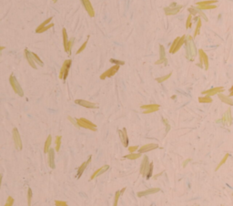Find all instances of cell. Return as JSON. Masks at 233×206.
I'll return each instance as SVG.
<instances>
[{
	"label": "cell",
	"mask_w": 233,
	"mask_h": 206,
	"mask_svg": "<svg viewBox=\"0 0 233 206\" xmlns=\"http://www.w3.org/2000/svg\"><path fill=\"white\" fill-rule=\"evenodd\" d=\"M186 51H187V58L189 60H193L197 54V48L193 42L192 37L189 36L186 41Z\"/></svg>",
	"instance_id": "6da1fadb"
},
{
	"label": "cell",
	"mask_w": 233,
	"mask_h": 206,
	"mask_svg": "<svg viewBox=\"0 0 233 206\" xmlns=\"http://www.w3.org/2000/svg\"><path fill=\"white\" fill-rule=\"evenodd\" d=\"M9 82H10V85L12 86L13 89H14V91L16 92V94L18 95V96L20 97H23L24 96V91H23L22 88L20 87L19 83H18V81L16 80V77L14 76V75H11L9 78Z\"/></svg>",
	"instance_id": "7a4b0ae2"
},
{
	"label": "cell",
	"mask_w": 233,
	"mask_h": 206,
	"mask_svg": "<svg viewBox=\"0 0 233 206\" xmlns=\"http://www.w3.org/2000/svg\"><path fill=\"white\" fill-rule=\"evenodd\" d=\"M77 122H78V126L82 127V128H85V129H88V130H90L92 131H96L97 130V126L94 123H92L91 121H89L88 120L85 118H80L77 120Z\"/></svg>",
	"instance_id": "3957f363"
},
{
	"label": "cell",
	"mask_w": 233,
	"mask_h": 206,
	"mask_svg": "<svg viewBox=\"0 0 233 206\" xmlns=\"http://www.w3.org/2000/svg\"><path fill=\"white\" fill-rule=\"evenodd\" d=\"M183 7V6H180V5H176V3H172L171 5L167 7L164 8V11H165V14L167 16H171V15H176L179 12V10Z\"/></svg>",
	"instance_id": "277c9868"
},
{
	"label": "cell",
	"mask_w": 233,
	"mask_h": 206,
	"mask_svg": "<svg viewBox=\"0 0 233 206\" xmlns=\"http://www.w3.org/2000/svg\"><path fill=\"white\" fill-rule=\"evenodd\" d=\"M118 69H119V65H114L109 69H108L107 71L104 72L103 74L100 76V78L101 79H105L106 78H111V77H113L118 71Z\"/></svg>",
	"instance_id": "5b68a950"
},
{
	"label": "cell",
	"mask_w": 233,
	"mask_h": 206,
	"mask_svg": "<svg viewBox=\"0 0 233 206\" xmlns=\"http://www.w3.org/2000/svg\"><path fill=\"white\" fill-rule=\"evenodd\" d=\"M13 140H14V143H15V146L17 150H21L22 149V140H21V138H20V134L18 132L17 129L14 128L13 129Z\"/></svg>",
	"instance_id": "8992f818"
},
{
	"label": "cell",
	"mask_w": 233,
	"mask_h": 206,
	"mask_svg": "<svg viewBox=\"0 0 233 206\" xmlns=\"http://www.w3.org/2000/svg\"><path fill=\"white\" fill-rule=\"evenodd\" d=\"M160 106L159 104H150V105H143L141 106V109L144 110V113L145 114H148L151 112H156L160 110Z\"/></svg>",
	"instance_id": "52a82bcc"
},
{
	"label": "cell",
	"mask_w": 233,
	"mask_h": 206,
	"mask_svg": "<svg viewBox=\"0 0 233 206\" xmlns=\"http://www.w3.org/2000/svg\"><path fill=\"white\" fill-rule=\"evenodd\" d=\"M150 163L148 162V158H147V156H145L143 159V162H142L141 167H140V174H141L143 177H145V178H146V175H147V171L150 169Z\"/></svg>",
	"instance_id": "ba28073f"
},
{
	"label": "cell",
	"mask_w": 233,
	"mask_h": 206,
	"mask_svg": "<svg viewBox=\"0 0 233 206\" xmlns=\"http://www.w3.org/2000/svg\"><path fill=\"white\" fill-rule=\"evenodd\" d=\"M223 91H224L223 87H216V88H210V89L205 90V91L202 92V94L211 97V96H214V95H216V94H219V93H221V92H223Z\"/></svg>",
	"instance_id": "9c48e42d"
},
{
	"label": "cell",
	"mask_w": 233,
	"mask_h": 206,
	"mask_svg": "<svg viewBox=\"0 0 233 206\" xmlns=\"http://www.w3.org/2000/svg\"><path fill=\"white\" fill-rule=\"evenodd\" d=\"M199 61H200V64H203L204 67H205V69L208 70V68H209V58H208L207 54H206L202 49L199 50Z\"/></svg>",
	"instance_id": "30bf717a"
},
{
	"label": "cell",
	"mask_w": 233,
	"mask_h": 206,
	"mask_svg": "<svg viewBox=\"0 0 233 206\" xmlns=\"http://www.w3.org/2000/svg\"><path fill=\"white\" fill-rule=\"evenodd\" d=\"M82 1V4H83L84 7L86 9V11L88 12V14L89 15V16L93 17L95 16V11H94V8L92 6L91 3H90L89 0H81Z\"/></svg>",
	"instance_id": "8fae6325"
},
{
	"label": "cell",
	"mask_w": 233,
	"mask_h": 206,
	"mask_svg": "<svg viewBox=\"0 0 233 206\" xmlns=\"http://www.w3.org/2000/svg\"><path fill=\"white\" fill-rule=\"evenodd\" d=\"M159 148V145L156 143H150V144H146L144 146H142L141 148L138 149V153H145V152L150 151V150H153L155 149Z\"/></svg>",
	"instance_id": "7c38bea8"
},
{
	"label": "cell",
	"mask_w": 233,
	"mask_h": 206,
	"mask_svg": "<svg viewBox=\"0 0 233 206\" xmlns=\"http://www.w3.org/2000/svg\"><path fill=\"white\" fill-rule=\"evenodd\" d=\"M77 104L80 105L82 107H85V108H88V109H96L98 108V105L95 104V103H92L90 101H88V100H75Z\"/></svg>",
	"instance_id": "4fadbf2b"
},
{
	"label": "cell",
	"mask_w": 233,
	"mask_h": 206,
	"mask_svg": "<svg viewBox=\"0 0 233 206\" xmlns=\"http://www.w3.org/2000/svg\"><path fill=\"white\" fill-rule=\"evenodd\" d=\"M118 133H119V137L120 140L122 141V144L124 145V147H128V133H127V130L125 128L122 130H118Z\"/></svg>",
	"instance_id": "5bb4252c"
},
{
	"label": "cell",
	"mask_w": 233,
	"mask_h": 206,
	"mask_svg": "<svg viewBox=\"0 0 233 206\" xmlns=\"http://www.w3.org/2000/svg\"><path fill=\"white\" fill-rule=\"evenodd\" d=\"M160 60H157V62H156V65H160V64H162V63L167 64L166 51H165V48H164V47L162 46V45L160 46Z\"/></svg>",
	"instance_id": "9a60e30c"
},
{
	"label": "cell",
	"mask_w": 233,
	"mask_h": 206,
	"mask_svg": "<svg viewBox=\"0 0 233 206\" xmlns=\"http://www.w3.org/2000/svg\"><path fill=\"white\" fill-rule=\"evenodd\" d=\"M48 165L51 169L56 168V165H55V150L52 148L48 151Z\"/></svg>",
	"instance_id": "2e32d148"
},
{
	"label": "cell",
	"mask_w": 233,
	"mask_h": 206,
	"mask_svg": "<svg viewBox=\"0 0 233 206\" xmlns=\"http://www.w3.org/2000/svg\"><path fill=\"white\" fill-rule=\"evenodd\" d=\"M108 169H109V166H108V165H104V166H102L101 168L98 169V170L95 171V172L92 174V176H91V178H90V180H94V179L97 178L98 176L101 175L102 173H104V172H106L107 171H108Z\"/></svg>",
	"instance_id": "e0dca14e"
},
{
	"label": "cell",
	"mask_w": 233,
	"mask_h": 206,
	"mask_svg": "<svg viewBox=\"0 0 233 206\" xmlns=\"http://www.w3.org/2000/svg\"><path fill=\"white\" fill-rule=\"evenodd\" d=\"M25 55H26V59H27L30 66L32 67L33 68H36V64H35L36 62H35L34 58H33L32 52H30L27 48H26V49H25Z\"/></svg>",
	"instance_id": "ac0fdd59"
},
{
	"label": "cell",
	"mask_w": 233,
	"mask_h": 206,
	"mask_svg": "<svg viewBox=\"0 0 233 206\" xmlns=\"http://www.w3.org/2000/svg\"><path fill=\"white\" fill-rule=\"evenodd\" d=\"M160 191V188H151V189H148V190L143 191V192H137V196L143 197V196H146V195H150V194H153V193H156V192H159Z\"/></svg>",
	"instance_id": "d6986e66"
},
{
	"label": "cell",
	"mask_w": 233,
	"mask_h": 206,
	"mask_svg": "<svg viewBox=\"0 0 233 206\" xmlns=\"http://www.w3.org/2000/svg\"><path fill=\"white\" fill-rule=\"evenodd\" d=\"M91 162V156L89 157V159H88L87 162H85L84 163H82L81 165H80V167L78 168V173H77V178L78 179H79L80 177H81V175L83 174V172H84V171L86 170V168H87V166L88 165V163Z\"/></svg>",
	"instance_id": "ffe728a7"
},
{
	"label": "cell",
	"mask_w": 233,
	"mask_h": 206,
	"mask_svg": "<svg viewBox=\"0 0 233 206\" xmlns=\"http://www.w3.org/2000/svg\"><path fill=\"white\" fill-rule=\"evenodd\" d=\"M231 121H232V117H231V111L230 110H228L226 111V113L223 115V118H222V122L224 124H231Z\"/></svg>",
	"instance_id": "44dd1931"
},
{
	"label": "cell",
	"mask_w": 233,
	"mask_h": 206,
	"mask_svg": "<svg viewBox=\"0 0 233 206\" xmlns=\"http://www.w3.org/2000/svg\"><path fill=\"white\" fill-rule=\"evenodd\" d=\"M219 100H220L222 102H224V103H226V104H228V105H230V106H233V100H231L229 97H228V96H226V95L219 93Z\"/></svg>",
	"instance_id": "7402d4cb"
},
{
	"label": "cell",
	"mask_w": 233,
	"mask_h": 206,
	"mask_svg": "<svg viewBox=\"0 0 233 206\" xmlns=\"http://www.w3.org/2000/svg\"><path fill=\"white\" fill-rule=\"evenodd\" d=\"M71 63L72 61L70 59H67L66 61L64 62L63 66L65 67V71H64V77H63V79L66 80V78H68V70H69V68L71 66Z\"/></svg>",
	"instance_id": "603a6c76"
},
{
	"label": "cell",
	"mask_w": 233,
	"mask_h": 206,
	"mask_svg": "<svg viewBox=\"0 0 233 206\" xmlns=\"http://www.w3.org/2000/svg\"><path fill=\"white\" fill-rule=\"evenodd\" d=\"M62 34H63V41H64V48H65V50H66L67 52H68V41H69V40L68 39V33H67L66 28H63V30H62Z\"/></svg>",
	"instance_id": "cb8c5ba5"
},
{
	"label": "cell",
	"mask_w": 233,
	"mask_h": 206,
	"mask_svg": "<svg viewBox=\"0 0 233 206\" xmlns=\"http://www.w3.org/2000/svg\"><path fill=\"white\" fill-rule=\"evenodd\" d=\"M51 142H52V137L51 135H49V136L46 138V142H45V146H44V152L45 153H48V151H49L50 150V146H51Z\"/></svg>",
	"instance_id": "d4e9b609"
},
{
	"label": "cell",
	"mask_w": 233,
	"mask_h": 206,
	"mask_svg": "<svg viewBox=\"0 0 233 206\" xmlns=\"http://www.w3.org/2000/svg\"><path fill=\"white\" fill-rule=\"evenodd\" d=\"M186 36L184 35V36H182L181 38H179V42H178V44H177V46H176V48H175V49H174V53H176L177 51H179V48H181L182 47V45L184 44V43L186 42Z\"/></svg>",
	"instance_id": "484cf974"
},
{
	"label": "cell",
	"mask_w": 233,
	"mask_h": 206,
	"mask_svg": "<svg viewBox=\"0 0 233 206\" xmlns=\"http://www.w3.org/2000/svg\"><path fill=\"white\" fill-rule=\"evenodd\" d=\"M141 156V153H129L128 155H126L125 158L126 159H128V160H137L138 159L139 157Z\"/></svg>",
	"instance_id": "4316f807"
},
{
	"label": "cell",
	"mask_w": 233,
	"mask_h": 206,
	"mask_svg": "<svg viewBox=\"0 0 233 206\" xmlns=\"http://www.w3.org/2000/svg\"><path fill=\"white\" fill-rule=\"evenodd\" d=\"M199 101L200 102V103H211V102H212V98H211L209 96H207V95H206L205 97H199Z\"/></svg>",
	"instance_id": "83f0119b"
},
{
	"label": "cell",
	"mask_w": 233,
	"mask_h": 206,
	"mask_svg": "<svg viewBox=\"0 0 233 206\" xmlns=\"http://www.w3.org/2000/svg\"><path fill=\"white\" fill-rule=\"evenodd\" d=\"M217 3V0H209V1H203V2H198L197 6H207V5H213Z\"/></svg>",
	"instance_id": "f1b7e54d"
},
{
	"label": "cell",
	"mask_w": 233,
	"mask_h": 206,
	"mask_svg": "<svg viewBox=\"0 0 233 206\" xmlns=\"http://www.w3.org/2000/svg\"><path fill=\"white\" fill-rule=\"evenodd\" d=\"M217 7L215 5H207V6H198V9L199 10H205V9H214Z\"/></svg>",
	"instance_id": "f546056e"
},
{
	"label": "cell",
	"mask_w": 233,
	"mask_h": 206,
	"mask_svg": "<svg viewBox=\"0 0 233 206\" xmlns=\"http://www.w3.org/2000/svg\"><path fill=\"white\" fill-rule=\"evenodd\" d=\"M61 136H57L56 137V151H59L60 146H61Z\"/></svg>",
	"instance_id": "4dcf8cb0"
},
{
	"label": "cell",
	"mask_w": 233,
	"mask_h": 206,
	"mask_svg": "<svg viewBox=\"0 0 233 206\" xmlns=\"http://www.w3.org/2000/svg\"><path fill=\"white\" fill-rule=\"evenodd\" d=\"M153 168H154V166H153V162H151V163H150V169H148L147 175H146V179H147V180L150 179V177L152 176V174H153Z\"/></svg>",
	"instance_id": "1f68e13d"
},
{
	"label": "cell",
	"mask_w": 233,
	"mask_h": 206,
	"mask_svg": "<svg viewBox=\"0 0 233 206\" xmlns=\"http://www.w3.org/2000/svg\"><path fill=\"white\" fill-rule=\"evenodd\" d=\"M32 55H33V58H34L35 62H36L38 65H39V66H41V67H43V66H44V63L42 62V60L40 59V58H39V57H38V55L36 54V53H33V52H32Z\"/></svg>",
	"instance_id": "d6a6232c"
},
{
	"label": "cell",
	"mask_w": 233,
	"mask_h": 206,
	"mask_svg": "<svg viewBox=\"0 0 233 206\" xmlns=\"http://www.w3.org/2000/svg\"><path fill=\"white\" fill-rule=\"evenodd\" d=\"M201 28V19L200 18H198V23H197V26H196V30L195 33H194V37H197L199 34V30Z\"/></svg>",
	"instance_id": "836d02e7"
},
{
	"label": "cell",
	"mask_w": 233,
	"mask_h": 206,
	"mask_svg": "<svg viewBox=\"0 0 233 206\" xmlns=\"http://www.w3.org/2000/svg\"><path fill=\"white\" fill-rule=\"evenodd\" d=\"M229 153L225 154V156H224V157H223V159H222V160H220V162H219V165H218V166H217V168H216V171H218V170H219V169L220 168V167L222 166V165H223L224 163H225V162H226V160H227V159H228V157H229Z\"/></svg>",
	"instance_id": "e575fe53"
},
{
	"label": "cell",
	"mask_w": 233,
	"mask_h": 206,
	"mask_svg": "<svg viewBox=\"0 0 233 206\" xmlns=\"http://www.w3.org/2000/svg\"><path fill=\"white\" fill-rule=\"evenodd\" d=\"M32 195H33V192L31 189H28V192H27V205L28 206H31V201H32Z\"/></svg>",
	"instance_id": "d590c367"
},
{
	"label": "cell",
	"mask_w": 233,
	"mask_h": 206,
	"mask_svg": "<svg viewBox=\"0 0 233 206\" xmlns=\"http://www.w3.org/2000/svg\"><path fill=\"white\" fill-rule=\"evenodd\" d=\"M51 20H52V17H49V18H48L46 20H45V22L42 23V24L40 25V26H38V28H36V31H38V30H40V29H42V28H44L45 26H46V24H48V23H49L50 21H51Z\"/></svg>",
	"instance_id": "8d00e7d4"
},
{
	"label": "cell",
	"mask_w": 233,
	"mask_h": 206,
	"mask_svg": "<svg viewBox=\"0 0 233 206\" xmlns=\"http://www.w3.org/2000/svg\"><path fill=\"white\" fill-rule=\"evenodd\" d=\"M170 76H171V73H169V74L166 75V76H164V77H161V78H156V80H157V81L159 82V83H162V82H164L165 80H167V78H170Z\"/></svg>",
	"instance_id": "74e56055"
},
{
	"label": "cell",
	"mask_w": 233,
	"mask_h": 206,
	"mask_svg": "<svg viewBox=\"0 0 233 206\" xmlns=\"http://www.w3.org/2000/svg\"><path fill=\"white\" fill-rule=\"evenodd\" d=\"M120 195H121V193H120V191H117V192H116V194H115V199H114V204H113V206H117V205H118V199H119Z\"/></svg>",
	"instance_id": "f35d334b"
},
{
	"label": "cell",
	"mask_w": 233,
	"mask_h": 206,
	"mask_svg": "<svg viewBox=\"0 0 233 206\" xmlns=\"http://www.w3.org/2000/svg\"><path fill=\"white\" fill-rule=\"evenodd\" d=\"M179 38H176V39H175V40H174V42H173V43H172L171 47H170V49H169V52H170V53H174V49H175L176 46H177L178 42H179Z\"/></svg>",
	"instance_id": "ab89813d"
},
{
	"label": "cell",
	"mask_w": 233,
	"mask_h": 206,
	"mask_svg": "<svg viewBox=\"0 0 233 206\" xmlns=\"http://www.w3.org/2000/svg\"><path fill=\"white\" fill-rule=\"evenodd\" d=\"M52 26H54V24H49V25H48L46 26H45L44 28H42V29H40V30H38V31H36V33H43V32H45V31H46V30H48L50 28H52Z\"/></svg>",
	"instance_id": "60d3db41"
},
{
	"label": "cell",
	"mask_w": 233,
	"mask_h": 206,
	"mask_svg": "<svg viewBox=\"0 0 233 206\" xmlns=\"http://www.w3.org/2000/svg\"><path fill=\"white\" fill-rule=\"evenodd\" d=\"M191 20H192V15H189L188 16L187 23H186V28H189L191 26Z\"/></svg>",
	"instance_id": "b9f144b4"
},
{
	"label": "cell",
	"mask_w": 233,
	"mask_h": 206,
	"mask_svg": "<svg viewBox=\"0 0 233 206\" xmlns=\"http://www.w3.org/2000/svg\"><path fill=\"white\" fill-rule=\"evenodd\" d=\"M13 203H14V199H13L11 196H8L7 201H6V203L5 204V206H13Z\"/></svg>",
	"instance_id": "7bdbcfd3"
},
{
	"label": "cell",
	"mask_w": 233,
	"mask_h": 206,
	"mask_svg": "<svg viewBox=\"0 0 233 206\" xmlns=\"http://www.w3.org/2000/svg\"><path fill=\"white\" fill-rule=\"evenodd\" d=\"M74 38H72L71 39H69V41H68V54H70V52H71V48L72 46H73V43H74Z\"/></svg>",
	"instance_id": "ee69618b"
},
{
	"label": "cell",
	"mask_w": 233,
	"mask_h": 206,
	"mask_svg": "<svg viewBox=\"0 0 233 206\" xmlns=\"http://www.w3.org/2000/svg\"><path fill=\"white\" fill-rule=\"evenodd\" d=\"M55 205L56 206H68V203L66 202H63V201H56L55 202Z\"/></svg>",
	"instance_id": "f6af8a7d"
},
{
	"label": "cell",
	"mask_w": 233,
	"mask_h": 206,
	"mask_svg": "<svg viewBox=\"0 0 233 206\" xmlns=\"http://www.w3.org/2000/svg\"><path fill=\"white\" fill-rule=\"evenodd\" d=\"M88 40H87L86 42L84 43V44H83V45H82V46H81V47H80V48H78V51H77V54H79V53H80V52H82V51H83V50H84V49H85V48H86V47H87V44H88Z\"/></svg>",
	"instance_id": "bcb514c9"
},
{
	"label": "cell",
	"mask_w": 233,
	"mask_h": 206,
	"mask_svg": "<svg viewBox=\"0 0 233 206\" xmlns=\"http://www.w3.org/2000/svg\"><path fill=\"white\" fill-rule=\"evenodd\" d=\"M110 62L112 63H115L116 65H124L125 63H124V61H120V60H117V59H114V58H111L110 59Z\"/></svg>",
	"instance_id": "7dc6e473"
},
{
	"label": "cell",
	"mask_w": 233,
	"mask_h": 206,
	"mask_svg": "<svg viewBox=\"0 0 233 206\" xmlns=\"http://www.w3.org/2000/svg\"><path fill=\"white\" fill-rule=\"evenodd\" d=\"M137 150H138V147L137 146H131L128 148V151H129L130 153H133V152L136 151Z\"/></svg>",
	"instance_id": "c3c4849f"
},
{
	"label": "cell",
	"mask_w": 233,
	"mask_h": 206,
	"mask_svg": "<svg viewBox=\"0 0 233 206\" xmlns=\"http://www.w3.org/2000/svg\"><path fill=\"white\" fill-rule=\"evenodd\" d=\"M68 120H70V121H71V122H72V123H73V124H74V125H75V126H78V122H76V121H75V120H74V119H72V118H71V117H68Z\"/></svg>",
	"instance_id": "681fc988"
},
{
	"label": "cell",
	"mask_w": 233,
	"mask_h": 206,
	"mask_svg": "<svg viewBox=\"0 0 233 206\" xmlns=\"http://www.w3.org/2000/svg\"><path fill=\"white\" fill-rule=\"evenodd\" d=\"M164 123H165L166 126H167V130H166V131L167 132V131L169 130V129H170V128H169V124L167 123V120H165V119H164Z\"/></svg>",
	"instance_id": "f907efd6"
},
{
	"label": "cell",
	"mask_w": 233,
	"mask_h": 206,
	"mask_svg": "<svg viewBox=\"0 0 233 206\" xmlns=\"http://www.w3.org/2000/svg\"><path fill=\"white\" fill-rule=\"evenodd\" d=\"M229 92H230V93H229V96H230V97L233 96V86L230 88V89H229Z\"/></svg>",
	"instance_id": "816d5d0a"
},
{
	"label": "cell",
	"mask_w": 233,
	"mask_h": 206,
	"mask_svg": "<svg viewBox=\"0 0 233 206\" xmlns=\"http://www.w3.org/2000/svg\"><path fill=\"white\" fill-rule=\"evenodd\" d=\"M190 162V159H188V160H186V162H184V165H183V166H184V167H185V166H186V165H187V164H188V162Z\"/></svg>",
	"instance_id": "f5cc1de1"
},
{
	"label": "cell",
	"mask_w": 233,
	"mask_h": 206,
	"mask_svg": "<svg viewBox=\"0 0 233 206\" xmlns=\"http://www.w3.org/2000/svg\"><path fill=\"white\" fill-rule=\"evenodd\" d=\"M125 190H126V188H123V189H122V190H121V191H120V193H121V194H122V193H123V192H125Z\"/></svg>",
	"instance_id": "db71d44e"
},
{
	"label": "cell",
	"mask_w": 233,
	"mask_h": 206,
	"mask_svg": "<svg viewBox=\"0 0 233 206\" xmlns=\"http://www.w3.org/2000/svg\"><path fill=\"white\" fill-rule=\"evenodd\" d=\"M53 1H54V2H57V0H53Z\"/></svg>",
	"instance_id": "11a10c76"
}]
</instances>
